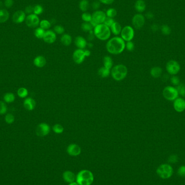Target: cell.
<instances>
[{
	"label": "cell",
	"mask_w": 185,
	"mask_h": 185,
	"mask_svg": "<svg viewBox=\"0 0 185 185\" xmlns=\"http://www.w3.org/2000/svg\"><path fill=\"white\" fill-rule=\"evenodd\" d=\"M52 130L54 133L56 134H61L63 133L64 129L63 126L60 124H56L52 127Z\"/></svg>",
	"instance_id": "37"
},
{
	"label": "cell",
	"mask_w": 185,
	"mask_h": 185,
	"mask_svg": "<svg viewBox=\"0 0 185 185\" xmlns=\"http://www.w3.org/2000/svg\"><path fill=\"white\" fill-rule=\"evenodd\" d=\"M146 5L143 0H137L134 4L135 9L139 13L143 12L146 10Z\"/></svg>",
	"instance_id": "21"
},
{
	"label": "cell",
	"mask_w": 185,
	"mask_h": 185,
	"mask_svg": "<svg viewBox=\"0 0 185 185\" xmlns=\"http://www.w3.org/2000/svg\"><path fill=\"white\" fill-rule=\"evenodd\" d=\"M178 159L179 158L177 155L172 154V155H170L168 157V161L170 164H176L178 161Z\"/></svg>",
	"instance_id": "43"
},
{
	"label": "cell",
	"mask_w": 185,
	"mask_h": 185,
	"mask_svg": "<svg viewBox=\"0 0 185 185\" xmlns=\"http://www.w3.org/2000/svg\"><path fill=\"white\" fill-rule=\"evenodd\" d=\"M128 69L126 66L117 65L114 67L111 71V76L115 80L120 81L126 77Z\"/></svg>",
	"instance_id": "4"
},
{
	"label": "cell",
	"mask_w": 185,
	"mask_h": 185,
	"mask_svg": "<svg viewBox=\"0 0 185 185\" xmlns=\"http://www.w3.org/2000/svg\"><path fill=\"white\" fill-rule=\"evenodd\" d=\"M126 48L127 50H128V51L132 52V51H133V50H134L135 46H134V44L133 42H132V41H128L126 44Z\"/></svg>",
	"instance_id": "47"
},
{
	"label": "cell",
	"mask_w": 185,
	"mask_h": 185,
	"mask_svg": "<svg viewBox=\"0 0 185 185\" xmlns=\"http://www.w3.org/2000/svg\"><path fill=\"white\" fill-rule=\"evenodd\" d=\"M178 92L179 95L181 96L183 98H185V84L180 83L176 88Z\"/></svg>",
	"instance_id": "34"
},
{
	"label": "cell",
	"mask_w": 185,
	"mask_h": 185,
	"mask_svg": "<svg viewBox=\"0 0 185 185\" xmlns=\"http://www.w3.org/2000/svg\"><path fill=\"white\" fill-rule=\"evenodd\" d=\"M151 31H157L159 29V26L157 24H153L151 25Z\"/></svg>",
	"instance_id": "55"
},
{
	"label": "cell",
	"mask_w": 185,
	"mask_h": 185,
	"mask_svg": "<svg viewBox=\"0 0 185 185\" xmlns=\"http://www.w3.org/2000/svg\"><path fill=\"white\" fill-rule=\"evenodd\" d=\"M7 111V107L5 103L0 101V115L5 114Z\"/></svg>",
	"instance_id": "44"
},
{
	"label": "cell",
	"mask_w": 185,
	"mask_h": 185,
	"mask_svg": "<svg viewBox=\"0 0 185 185\" xmlns=\"http://www.w3.org/2000/svg\"><path fill=\"white\" fill-rule=\"evenodd\" d=\"M110 73H111L110 69L105 68V67H102L101 68H100L98 71V74L99 76L103 78L108 77Z\"/></svg>",
	"instance_id": "29"
},
{
	"label": "cell",
	"mask_w": 185,
	"mask_h": 185,
	"mask_svg": "<svg viewBox=\"0 0 185 185\" xmlns=\"http://www.w3.org/2000/svg\"><path fill=\"white\" fill-rule=\"evenodd\" d=\"M67 151L68 154L71 156L77 157L81 154V149L80 147L77 144L72 143L68 146L67 149Z\"/></svg>",
	"instance_id": "15"
},
{
	"label": "cell",
	"mask_w": 185,
	"mask_h": 185,
	"mask_svg": "<svg viewBox=\"0 0 185 185\" xmlns=\"http://www.w3.org/2000/svg\"><path fill=\"white\" fill-rule=\"evenodd\" d=\"M120 34L121 37L125 41H131L134 37V30L132 27L126 25L122 29Z\"/></svg>",
	"instance_id": "9"
},
{
	"label": "cell",
	"mask_w": 185,
	"mask_h": 185,
	"mask_svg": "<svg viewBox=\"0 0 185 185\" xmlns=\"http://www.w3.org/2000/svg\"><path fill=\"white\" fill-rule=\"evenodd\" d=\"M122 29L121 25L117 22H114V23L110 27L111 33L117 36L121 34Z\"/></svg>",
	"instance_id": "23"
},
{
	"label": "cell",
	"mask_w": 185,
	"mask_h": 185,
	"mask_svg": "<svg viewBox=\"0 0 185 185\" xmlns=\"http://www.w3.org/2000/svg\"><path fill=\"white\" fill-rule=\"evenodd\" d=\"M178 174L180 176L185 178V166L180 167L178 170Z\"/></svg>",
	"instance_id": "48"
},
{
	"label": "cell",
	"mask_w": 185,
	"mask_h": 185,
	"mask_svg": "<svg viewBox=\"0 0 185 185\" xmlns=\"http://www.w3.org/2000/svg\"><path fill=\"white\" fill-rule=\"evenodd\" d=\"M43 40L46 43L49 44L53 43L56 40V34L54 31L47 30L44 35Z\"/></svg>",
	"instance_id": "16"
},
{
	"label": "cell",
	"mask_w": 185,
	"mask_h": 185,
	"mask_svg": "<svg viewBox=\"0 0 185 185\" xmlns=\"http://www.w3.org/2000/svg\"><path fill=\"white\" fill-rule=\"evenodd\" d=\"M99 1L100 3L107 5L111 4L114 2V0H99Z\"/></svg>",
	"instance_id": "51"
},
{
	"label": "cell",
	"mask_w": 185,
	"mask_h": 185,
	"mask_svg": "<svg viewBox=\"0 0 185 185\" xmlns=\"http://www.w3.org/2000/svg\"><path fill=\"white\" fill-rule=\"evenodd\" d=\"M75 44L79 49L83 50L86 47L87 42L86 39L81 36H78L75 38L74 41Z\"/></svg>",
	"instance_id": "19"
},
{
	"label": "cell",
	"mask_w": 185,
	"mask_h": 185,
	"mask_svg": "<svg viewBox=\"0 0 185 185\" xmlns=\"http://www.w3.org/2000/svg\"><path fill=\"white\" fill-rule=\"evenodd\" d=\"M45 32H46L45 30H44L41 27H39L35 29V31H34V35L37 39H43Z\"/></svg>",
	"instance_id": "31"
},
{
	"label": "cell",
	"mask_w": 185,
	"mask_h": 185,
	"mask_svg": "<svg viewBox=\"0 0 185 185\" xmlns=\"http://www.w3.org/2000/svg\"><path fill=\"white\" fill-rule=\"evenodd\" d=\"M15 99V97L14 94L12 92H7L3 97V99L4 101L7 103H12L14 102Z\"/></svg>",
	"instance_id": "30"
},
{
	"label": "cell",
	"mask_w": 185,
	"mask_h": 185,
	"mask_svg": "<svg viewBox=\"0 0 185 185\" xmlns=\"http://www.w3.org/2000/svg\"><path fill=\"white\" fill-rule=\"evenodd\" d=\"M43 12V7L41 6V5L37 4V5H36L34 7V12H33L34 14H35L36 15H39L41 14Z\"/></svg>",
	"instance_id": "41"
},
{
	"label": "cell",
	"mask_w": 185,
	"mask_h": 185,
	"mask_svg": "<svg viewBox=\"0 0 185 185\" xmlns=\"http://www.w3.org/2000/svg\"><path fill=\"white\" fill-rule=\"evenodd\" d=\"M132 22L134 28L136 29H140L145 25V16L141 13L136 14L133 16Z\"/></svg>",
	"instance_id": "11"
},
{
	"label": "cell",
	"mask_w": 185,
	"mask_h": 185,
	"mask_svg": "<svg viewBox=\"0 0 185 185\" xmlns=\"http://www.w3.org/2000/svg\"><path fill=\"white\" fill-rule=\"evenodd\" d=\"M167 72L172 75H176L180 71V65L176 60H170L167 63L166 66Z\"/></svg>",
	"instance_id": "10"
},
{
	"label": "cell",
	"mask_w": 185,
	"mask_h": 185,
	"mask_svg": "<svg viewBox=\"0 0 185 185\" xmlns=\"http://www.w3.org/2000/svg\"><path fill=\"white\" fill-rule=\"evenodd\" d=\"M156 172L161 179H169L173 175V168L169 164H162L157 167Z\"/></svg>",
	"instance_id": "5"
},
{
	"label": "cell",
	"mask_w": 185,
	"mask_h": 185,
	"mask_svg": "<svg viewBox=\"0 0 185 185\" xmlns=\"http://www.w3.org/2000/svg\"><path fill=\"white\" fill-rule=\"evenodd\" d=\"M34 12V7L31 6H29L26 7L25 9V12L27 13V14H31V12Z\"/></svg>",
	"instance_id": "52"
},
{
	"label": "cell",
	"mask_w": 185,
	"mask_h": 185,
	"mask_svg": "<svg viewBox=\"0 0 185 185\" xmlns=\"http://www.w3.org/2000/svg\"><path fill=\"white\" fill-rule=\"evenodd\" d=\"M146 17L147 19H149V20H151L154 18V14H153V12H147L146 14Z\"/></svg>",
	"instance_id": "54"
},
{
	"label": "cell",
	"mask_w": 185,
	"mask_h": 185,
	"mask_svg": "<svg viewBox=\"0 0 185 185\" xmlns=\"http://www.w3.org/2000/svg\"><path fill=\"white\" fill-rule=\"evenodd\" d=\"M106 14L107 17H111V18H114V17H115L117 15V10L113 8L108 9L106 12Z\"/></svg>",
	"instance_id": "36"
},
{
	"label": "cell",
	"mask_w": 185,
	"mask_h": 185,
	"mask_svg": "<svg viewBox=\"0 0 185 185\" xmlns=\"http://www.w3.org/2000/svg\"><path fill=\"white\" fill-rule=\"evenodd\" d=\"M161 31L165 35H169L171 33V29L168 25H164L161 27Z\"/></svg>",
	"instance_id": "38"
},
{
	"label": "cell",
	"mask_w": 185,
	"mask_h": 185,
	"mask_svg": "<svg viewBox=\"0 0 185 185\" xmlns=\"http://www.w3.org/2000/svg\"><path fill=\"white\" fill-rule=\"evenodd\" d=\"M60 41L62 44L65 46H69L72 42V38L69 34H64L61 37Z\"/></svg>",
	"instance_id": "24"
},
{
	"label": "cell",
	"mask_w": 185,
	"mask_h": 185,
	"mask_svg": "<svg viewBox=\"0 0 185 185\" xmlns=\"http://www.w3.org/2000/svg\"><path fill=\"white\" fill-rule=\"evenodd\" d=\"M94 176L91 171L83 170L77 174L76 181L79 185H91L94 181Z\"/></svg>",
	"instance_id": "2"
},
{
	"label": "cell",
	"mask_w": 185,
	"mask_h": 185,
	"mask_svg": "<svg viewBox=\"0 0 185 185\" xmlns=\"http://www.w3.org/2000/svg\"><path fill=\"white\" fill-rule=\"evenodd\" d=\"M79 185V184H78L76 182H73L69 184V185Z\"/></svg>",
	"instance_id": "56"
},
{
	"label": "cell",
	"mask_w": 185,
	"mask_h": 185,
	"mask_svg": "<svg viewBox=\"0 0 185 185\" xmlns=\"http://www.w3.org/2000/svg\"><path fill=\"white\" fill-rule=\"evenodd\" d=\"M54 31L56 34L61 35L65 33V28L61 25H57L54 27Z\"/></svg>",
	"instance_id": "40"
},
{
	"label": "cell",
	"mask_w": 185,
	"mask_h": 185,
	"mask_svg": "<svg viewBox=\"0 0 185 185\" xmlns=\"http://www.w3.org/2000/svg\"><path fill=\"white\" fill-rule=\"evenodd\" d=\"M114 22L115 21H114V19H113V18L106 17V18L105 19V21L103 22V24L110 28L111 25L114 23Z\"/></svg>",
	"instance_id": "46"
},
{
	"label": "cell",
	"mask_w": 185,
	"mask_h": 185,
	"mask_svg": "<svg viewBox=\"0 0 185 185\" xmlns=\"http://www.w3.org/2000/svg\"><path fill=\"white\" fill-rule=\"evenodd\" d=\"M126 48L125 41L121 37L115 36L111 39L106 44V49L111 54H121Z\"/></svg>",
	"instance_id": "1"
},
{
	"label": "cell",
	"mask_w": 185,
	"mask_h": 185,
	"mask_svg": "<svg viewBox=\"0 0 185 185\" xmlns=\"http://www.w3.org/2000/svg\"><path fill=\"white\" fill-rule=\"evenodd\" d=\"M162 95L165 99L168 101H174L178 98L179 93L176 88L173 86H168L164 88L162 92Z\"/></svg>",
	"instance_id": "7"
},
{
	"label": "cell",
	"mask_w": 185,
	"mask_h": 185,
	"mask_svg": "<svg viewBox=\"0 0 185 185\" xmlns=\"http://www.w3.org/2000/svg\"><path fill=\"white\" fill-rule=\"evenodd\" d=\"M103 66H104L103 67H105V68H107L108 69H111L112 68L113 65V62L110 56H105L103 58Z\"/></svg>",
	"instance_id": "28"
},
{
	"label": "cell",
	"mask_w": 185,
	"mask_h": 185,
	"mask_svg": "<svg viewBox=\"0 0 185 185\" xmlns=\"http://www.w3.org/2000/svg\"><path fill=\"white\" fill-rule=\"evenodd\" d=\"M62 178L65 182L70 184L71 182H75V181L76 180V176L71 171L66 170L63 173Z\"/></svg>",
	"instance_id": "18"
},
{
	"label": "cell",
	"mask_w": 185,
	"mask_h": 185,
	"mask_svg": "<svg viewBox=\"0 0 185 185\" xmlns=\"http://www.w3.org/2000/svg\"><path fill=\"white\" fill-rule=\"evenodd\" d=\"M52 24L50 22L47 20H42L40 22V26L44 30H48L51 27Z\"/></svg>",
	"instance_id": "32"
},
{
	"label": "cell",
	"mask_w": 185,
	"mask_h": 185,
	"mask_svg": "<svg viewBox=\"0 0 185 185\" xmlns=\"http://www.w3.org/2000/svg\"><path fill=\"white\" fill-rule=\"evenodd\" d=\"M94 37H95V35H94L93 31H90V32H89V35H88V39L89 40L92 41V40H94Z\"/></svg>",
	"instance_id": "53"
},
{
	"label": "cell",
	"mask_w": 185,
	"mask_h": 185,
	"mask_svg": "<svg viewBox=\"0 0 185 185\" xmlns=\"http://www.w3.org/2000/svg\"><path fill=\"white\" fill-rule=\"evenodd\" d=\"M100 2L99 1H95L92 2V9L95 10H98L100 7Z\"/></svg>",
	"instance_id": "49"
},
{
	"label": "cell",
	"mask_w": 185,
	"mask_h": 185,
	"mask_svg": "<svg viewBox=\"0 0 185 185\" xmlns=\"http://www.w3.org/2000/svg\"><path fill=\"white\" fill-rule=\"evenodd\" d=\"M79 7L82 12H86L90 8V2L88 0H81L79 2Z\"/></svg>",
	"instance_id": "26"
},
{
	"label": "cell",
	"mask_w": 185,
	"mask_h": 185,
	"mask_svg": "<svg viewBox=\"0 0 185 185\" xmlns=\"http://www.w3.org/2000/svg\"><path fill=\"white\" fill-rule=\"evenodd\" d=\"M90 55V52L88 50L78 49L74 51L73 55V59L74 61L77 64L82 63L86 56Z\"/></svg>",
	"instance_id": "8"
},
{
	"label": "cell",
	"mask_w": 185,
	"mask_h": 185,
	"mask_svg": "<svg viewBox=\"0 0 185 185\" xmlns=\"http://www.w3.org/2000/svg\"><path fill=\"white\" fill-rule=\"evenodd\" d=\"M34 64L38 68H42L46 64V60L42 56H38L34 59Z\"/></svg>",
	"instance_id": "22"
},
{
	"label": "cell",
	"mask_w": 185,
	"mask_h": 185,
	"mask_svg": "<svg viewBox=\"0 0 185 185\" xmlns=\"http://www.w3.org/2000/svg\"><path fill=\"white\" fill-rule=\"evenodd\" d=\"M25 20V12L22 10L16 12L12 16V21L16 23H21Z\"/></svg>",
	"instance_id": "17"
},
{
	"label": "cell",
	"mask_w": 185,
	"mask_h": 185,
	"mask_svg": "<svg viewBox=\"0 0 185 185\" xmlns=\"http://www.w3.org/2000/svg\"><path fill=\"white\" fill-rule=\"evenodd\" d=\"M92 25L90 23V22H83L81 25V29L84 32H90L92 31L93 29Z\"/></svg>",
	"instance_id": "33"
},
{
	"label": "cell",
	"mask_w": 185,
	"mask_h": 185,
	"mask_svg": "<svg viewBox=\"0 0 185 185\" xmlns=\"http://www.w3.org/2000/svg\"><path fill=\"white\" fill-rule=\"evenodd\" d=\"M40 21L38 16L34 14H29L25 18V23L28 27L30 28L36 27L40 25Z\"/></svg>",
	"instance_id": "12"
},
{
	"label": "cell",
	"mask_w": 185,
	"mask_h": 185,
	"mask_svg": "<svg viewBox=\"0 0 185 185\" xmlns=\"http://www.w3.org/2000/svg\"><path fill=\"white\" fill-rule=\"evenodd\" d=\"M50 128L46 123H41L37 126L36 129V135L40 137H43L47 135L50 132Z\"/></svg>",
	"instance_id": "13"
},
{
	"label": "cell",
	"mask_w": 185,
	"mask_h": 185,
	"mask_svg": "<svg viewBox=\"0 0 185 185\" xmlns=\"http://www.w3.org/2000/svg\"><path fill=\"white\" fill-rule=\"evenodd\" d=\"M173 107L175 111L181 113L185 110V100L182 98H178L174 101Z\"/></svg>",
	"instance_id": "14"
},
{
	"label": "cell",
	"mask_w": 185,
	"mask_h": 185,
	"mask_svg": "<svg viewBox=\"0 0 185 185\" xmlns=\"http://www.w3.org/2000/svg\"><path fill=\"white\" fill-rule=\"evenodd\" d=\"M81 18L84 22H90L92 19V15L87 12H83L81 15Z\"/></svg>",
	"instance_id": "39"
},
{
	"label": "cell",
	"mask_w": 185,
	"mask_h": 185,
	"mask_svg": "<svg viewBox=\"0 0 185 185\" xmlns=\"http://www.w3.org/2000/svg\"><path fill=\"white\" fill-rule=\"evenodd\" d=\"M9 17V14L6 9H0V23H2L8 21Z\"/></svg>",
	"instance_id": "27"
},
{
	"label": "cell",
	"mask_w": 185,
	"mask_h": 185,
	"mask_svg": "<svg viewBox=\"0 0 185 185\" xmlns=\"http://www.w3.org/2000/svg\"><path fill=\"white\" fill-rule=\"evenodd\" d=\"M162 73V69L159 67H154L151 68L150 74L151 76L154 78L160 77Z\"/></svg>",
	"instance_id": "25"
},
{
	"label": "cell",
	"mask_w": 185,
	"mask_h": 185,
	"mask_svg": "<svg viewBox=\"0 0 185 185\" xmlns=\"http://www.w3.org/2000/svg\"><path fill=\"white\" fill-rule=\"evenodd\" d=\"M17 95L20 98H25L26 96H27L28 95V90L24 87L20 88L17 90Z\"/></svg>",
	"instance_id": "35"
},
{
	"label": "cell",
	"mask_w": 185,
	"mask_h": 185,
	"mask_svg": "<svg viewBox=\"0 0 185 185\" xmlns=\"http://www.w3.org/2000/svg\"><path fill=\"white\" fill-rule=\"evenodd\" d=\"M94 34L96 37L101 41L108 40L111 35L110 28L103 23L100 24L94 28Z\"/></svg>",
	"instance_id": "3"
},
{
	"label": "cell",
	"mask_w": 185,
	"mask_h": 185,
	"mask_svg": "<svg viewBox=\"0 0 185 185\" xmlns=\"http://www.w3.org/2000/svg\"><path fill=\"white\" fill-rule=\"evenodd\" d=\"M170 83H172L174 86H178L180 83V80L179 77L176 75H172V76L170 77Z\"/></svg>",
	"instance_id": "42"
},
{
	"label": "cell",
	"mask_w": 185,
	"mask_h": 185,
	"mask_svg": "<svg viewBox=\"0 0 185 185\" xmlns=\"http://www.w3.org/2000/svg\"><path fill=\"white\" fill-rule=\"evenodd\" d=\"M25 108L28 111H33L36 106V102L34 99L28 98L25 100L23 102Z\"/></svg>",
	"instance_id": "20"
},
{
	"label": "cell",
	"mask_w": 185,
	"mask_h": 185,
	"mask_svg": "<svg viewBox=\"0 0 185 185\" xmlns=\"http://www.w3.org/2000/svg\"><path fill=\"white\" fill-rule=\"evenodd\" d=\"M3 6V3L0 1V8Z\"/></svg>",
	"instance_id": "57"
},
{
	"label": "cell",
	"mask_w": 185,
	"mask_h": 185,
	"mask_svg": "<svg viewBox=\"0 0 185 185\" xmlns=\"http://www.w3.org/2000/svg\"><path fill=\"white\" fill-rule=\"evenodd\" d=\"M13 4H14L13 0H5L4 4H5V6L7 8L12 7Z\"/></svg>",
	"instance_id": "50"
},
{
	"label": "cell",
	"mask_w": 185,
	"mask_h": 185,
	"mask_svg": "<svg viewBox=\"0 0 185 185\" xmlns=\"http://www.w3.org/2000/svg\"><path fill=\"white\" fill-rule=\"evenodd\" d=\"M92 19L91 21L90 22V23L92 25L93 28H95L98 25L103 23L107 17L106 12L102 10H96L92 13Z\"/></svg>",
	"instance_id": "6"
},
{
	"label": "cell",
	"mask_w": 185,
	"mask_h": 185,
	"mask_svg": "<svg viewBox=\"0 0 185 185\" xmlns=\"http://www.w3.org/2000/svg\"><path fill=\"white\" fill-rule=\"evenodd\" d=\"M14 117L12 114H7L5 117V120L7 123L8 124H12L14 121Z\"/></svg>",
	"instance_id": "45"
}]
</instances>
